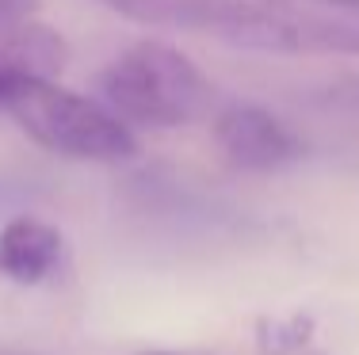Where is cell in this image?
<instances>
[{
	"label": "cell",
	"instance_id": "cell-2",
	"mask_svg": "<svg viewBox=\"0 0 359 355\" xmlns=\"http://www.w3.org/2000/svg\"><path fill=\"white\" fill-rule=\"evenodd\" d=\"M8 115L20 123L27 138L42 149L69 160H96V165H118L138 157V138L107 104L62 88L54 81L23 77L4 99Z\"/></svg>",
	"mask_w": 359,
	"mask_h": 355
},
{
	"label": "cell",
	"instance_id": "cell-4",
	"mask_svg": "<svg viewBox=\"0 0 359 355\" xmlns=\"http://www.w3.org/2000/svg\"><path fill=\"white\" fill-rule=\"evenodd\" d=\"M65 237L42 218L20 214L0 230V275L15 286H39L62 267Z\"/></svg>",
	"mask_w": 359,
	"mask_h": 355
},
{
	"label": "cell",
	"instance_id": "cell-6",
	"mask_svg": "<svg viewBox=\"0 0 359 355\" xmlns=\"http://www.w3.org/2000/svg\"><path fill=\"white\" fill-rule=\"evenodd\" d=\"M294 8H313V12H332V15H352L359 20V0H279Z\"/></svg>",
	"mask_w": 359,
	"mask_h": 355
},
{
	"label": "cell",
	"instance_id": "cell-3",
	"mask_svg": "<svg viewBox=\"0 0 359 355\" xmlns=\"http://www.w3.org/2000/svg\"><path fill=\"white\" fill-rule=\"evenodd\" d=\"M215 141L229 165L245 172H276L306 157L294 130L256 104H229L215 115Z\"/></svg>",
	"mask_w": 359,
	"mask_h": 355
},
{
	"label": "cell",
	"instance_id": "cell-5",
	"mask_svg": "<svg viewBox=\"0 0 359 355\" xmlns=\"http://www.w3.org/2000/svg\"><path fill=\"white\" fill-rule=\"evenodd\" d=\"M0 62L12 65V69L23 73V77L54 81L57 73L65 69V62H69V46H65V39L57 35V31L23 20V23H15L12 42H8V50H4Z\"/></svg>",
	"mask_w": 359,
	"mask_h": 355
},
{
	"label": "cell",
	"instance_id": "cell-1",
	"mask_svg": "<svg viewBox=\"0 0 359 355\" xmlns=\"http://www.w3.org/2000/svg\"><path fill=\"white\" fill-rule=\"evenodd\" d=\"M104 104L126 126L172 130L203 118L215 104V84L176 46L142 39L100 73Z\"/></svg>",
	"mask_w": 359,
	"mask_h": 355
},
{
	"label": "cell",
	"instance_id": "cell-8",
	"mask_svg": "<svg viewBox=\"0 0 359 355\" xmlns=\"http://www.w3.org/2000/svg\"><path fill=\"white\" fill-rule=\"evenodd\" d=\"M142 355H176V351H142Z\"/></svg>",
	"mask_w": 359,
	"mask_h": 355
},
{
	"label": "cell",
	"instance_id": "cell-7",
	"mask_svg": "<svg viewBox=\"0 0 359 355\" xmlns=\"http://www.w3.org/2000/svg\"><path fill=\"white\" fill-rule=\"evenodd\" d=\"M20 81H23V73H15L12 65H4V62H0V107H4V99L12 96V88H15Z\"/></svg>",
	"mask_w": 359,
	"mask_h": 355
}]
</instances>
